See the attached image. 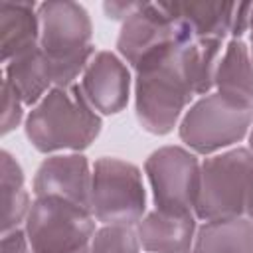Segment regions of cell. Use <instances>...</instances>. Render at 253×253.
<instances>
[{
	"mask_svg": "<svg viewBox=\"0 0 253 253\" xmlns=\"http://www.w3.org/2000/svg\"><path fill=\"white\" fill-rule=\"evenodd\" d=\"M103 119L91 107L79 83L53 87L28 111L24 132L28 142L42 154L83 152L101 134Z\"/></svg>",
	"mask_w": 253,
	"mask_h": 253,
	"instance_id": "cell-1",
	"label": "cell"
},
{
	"mask_svg": "<svg viewBox=\"0 0 253 253\" xmlns=\"http://www.w3.org/2000/svg\"><path fill=\"white\" fill-rule=\"evenodd\" d=\"M180 47L160 49L132 67L136 121L156 136L170 134L194 103V93L180 67Z\"/></svg>",
	"mask_w": 253,
	"mask_h": 253,
	"instance_id": "cell-2",
	"label": "cell"
},
{
	"mask_svg": "<svg viewBox=\"0 0 253 253\" xmlns=\"http://www.w3.org/2000/svg\"><path fill=\"white\" fill-rule=\"evenodd\" d=\"M38 16L40 47L49 61L53 85H75L97 53L89 12L79 2L49 0L38 4Z\"/></svg>",
	"mask_w": 253,
	"mask_h": 253,
	"instance_id": "cell-3",
	"label": "cell"
},
{
	"mask_svg": "<svg viewBox=\"0 0 253 253\" xmlns=\"http://www.w3.org/2000/svg\"><path fill=\"white\" fill-rule=\"evenodd\" d=\"M194 213L198 221L253 217V152L249 146H233L202 160Z\"/></svg>",
	"mask_w": 253,
	"mask_h": 253,
	"instance_id": "cell-4",
	"label": "cell"
},
{
	"mask_svg": "<svg viewBox=\"0 0 253 253\" xmlns=\"http://www.w3.org/2000/svg\"><path fill=\"white\" fill-rule=\"evenodd\" d=\"M253 126V111L243 109L215 91L198 97L178 125V136L198 156H211L239 146Z\"/></svg>",
	"mask_w": 253,
	"mask_h": 253,
	"instance_id": "cell-5",
	"label": "cell"
},
{
	"mask_svg": "<svg viewBox=\"0 0 253 253\" xmlns=\"http://www.w3.org/2000/svg\"><path fill=\"white\" fill-rule=\"evenodd\" d=\"M99 223L91 210L63 198H34L24 231L34 253H87Z\"/></svg>",
	"mask_w": 253,
	"mask_h": 253,
	"instance_id": "cell-6",
	"label": "cell"
},
{
	"mask_svg": "<svg viewBox=\"0 0 253 253\" xmlns=\"http://www.w3.org/2000/svg\"><path fill=\"white\" fill-rule=\"evenodd\" d=\"M91 213L99 225H136L146 213V186L136 164L101 156L93 162Z\"/></svg>",
	"mask_w": 253,
	"mask_h": 253,
	"instance_id": "cell-7",
	"label": "cell"
},
{
	"mask_svg": "<svg viewBox=\"0 0 253 253\" xmlns=\"http://www.w3.org/2000/svg\"><path fill=\"white\" fill-rule=\"evenodd\" d=\"M144 176L152 192L154 210L194 213L202 178L198 154L180 144L160 146L144 160Z\"/></svg>",
	"mask_w": 253,
	"mask_h": 253,
	"instance_id": "cell-8",
	"label": "cell"
},
{
	"mask_svg": "<svg viewBox=\"0 0 253 253\" xmlns=\"http://www.w3.org/2000/svg\"><path fill=\"white\" fill-rule=\"evenodd\" d=\"M196 40L192 30L172 16L162 2H138V8L121 24L117 53L128 67H136L144 57L174 45Z\"/></svg>",
	"mask_w": 253,
	"mask_h": 253,
	"instance_id": "cell-9",
	"label": "cell"
},
{
	"mask_svg": "<svg viewBox=\"0 0 253 253\" xmlns=\"http://www.w3.org/2000/svg\"><path fill=\"white\" fill-rule=\"evenodd\" d=\"M134 77L126 61L109 49H97L79 79V87L99 115L121 113L130 99Z\"/></svg>",
	"mask_w": 253,
	"mask_h": 253,
	"instance_id": "cell-10",
	"label": "cell"
},
{
	"mask_svg": "<svg viewBox=\"0 0 253 253\" xmlns=\"http://www.w3.org/2000/svg\"><path fill=\"white\" fill-rule=\"evenodd\" d=\"M93 164L83 152L51 154L42 160L32 180L34 198L53 196L91 210Z\"/></svg>",
	"mask_w": 253,
	"mask_h": 253,
	"instance_id": "cell-11",
	"label": "cell"
},
{
	"mask_svg": "<svg viewBox=\"0 0 253 253\" xmlns=\"http://www.w3.org/2000/svg\"><path fill=\"white\" fill-rule=\"evenodd\" d=\"M198 225L196 213L150 210L134 227L144 253H192Z\"/></svg>",
	"mask_w": 253,
	"mask_h": 253,
	"instance_id": "cell-12",
	"label": "cell"
},
{
	"mask_svg": "<svg viewBox=\"0 0 253 253\" xmlns=\"http://www.w3.org/2000/svg\"><path fill=\"white\" fill-rule=\"evenodd\" d=\"M213 91L223 99L253 111V59L245 40H227L219 59Z\"/></svg>",
	"mask_w": 253,
	"mask_h": 253,
	"instance_id": "cell-13",
	"label": "cell"
},
{
	"mask_svg": "<svg viewBox=\"0 0 253 253\" xmlns=\"http://www.w3.org/2000/svg\"><path fill=\"white\" fill-rule=\"evenodd\" d=\"M40 45V16L36 2H0L2 63Z\"/></svg>",
	"mask_w": 253,
	"mask_h": 253,
	"instance_id": "cell-14",
	"label": "cell"
},
{
	"mask_svg": "<svg viewBox=\"0 0 253 253\" xmlns=\"http://www.w3.org/2000/svg\"><path fill=\"white\" fill-rule=\"evenodd\" d=\"M4 81L22 97L26 107H36L55 85L51 79V69L42 47L24 51L4 63Z\"/></svg>",
	"mask_w": 253,
	"mask_h": 253,
	"instance_id": "cell-15",
	"label": "cell"
},
{
	"mask_svg": "<svg viewBox=\"0 0 253 253\" xmlns=\"http://www.w3.org/2000/svg\"><path fill=\"white\" fill-rule=\"evenodd\" d=\"M164 8L182 20L196 40H221L231 34L237 2H162Z\"/></svg>",
	"mask_w": 253,
	"mask_h": 253,
	"instance_id": "cell-16",
	"label": "cell"
},
{
	"mask_svg": "<svg viewBox=\"0 0 253 253\" xmlns=\"http://www.w3.org/2000/svg\"><path fill=\"white\" fill-rule=\"evenodd\" d=\"M192 253H253V217L202 221Z\"/></svg>",
	"mask_w": 253,
	"mask_h": 253,
	"instance_id": "cell-17",
	"label": "cell"
},
{
	"mask_svg": "<svg viewBox=\"0 0 253 253\" xmlns=\"http://www.w3.org/2000/svg\"><path fill=\"white\" fill-rule=\"evenodd\" d=\"M223 49L225 42L221 40H192L180 47V67L194 97H204L213 91Z\"/></svg>",
	"mask_w": 253,
	"mask_h": 253,
	"instance_id": "cell-18",
	"label": "cell"
},
{
	"mask_svg": "<svg viewBox=\"0 0 253 253\" xmlns=\"http://www.w3.org/2000/svg\"><path fill=\"white\" fill-rule=\"evenodd\" d=\"M0 184H2V233L24 227L32 208V194L26 188V176L6 148L0 152Z\"/></svg>",
	"mask_w": 253,
	"mask_h": 253,
	"instance_id": "cell-19",
	"label": "cell"
},
{
	"mask_svg": "<svg viewBox=\"0 0 253 253\" xmlns=\"http://www.w3.org/2000/svg\"><path fill=\"white\" fill-rule=\"evenodd\" d=\"M134 225H99L87 253H140Z\"/></svg>",
	"mask_w": 253,
	"mask_h": 253,
	"instance_id": "cell-20",
	"label": "cell"
},
{
	"mask_svg": "<svg viewBox=\"0 0 253 253\" xmlns=\"http://www.w3.org/2000/svg\"><path fill=\"white\" fill-rule=\"evenodd\" d=\"M26 117L28 115L22 97L12 89L8 81L2 79V136L26 123Z\"/></svg>",
	"mask_w": 253,
	"mask_h": 253,
	"instance_id": "cell-21",
	"label": "cell"
},
{
	"mask_svg": "<svg viewBox=\"0 0 253 253\" xmlns=\"http://www.w3.org/2000/svg\"><path fill=\"white\" fill-rule=\"evenodd\" d=\"M251 12H253V2H237L235 4L229 40H243V36H247L249 24H251Z\"/></svg>",
	"mask_w": 253,
	"mask_h": 253,
	"instance_id": "cell-22",
	"label": "cell"
},
{
	"mask_svg": "<svg viewBox=\"0 0 253 253\" xmlns=\"http://www.w3.org/2000/svg\"><path fill=\"white\" fill-rule=\"evenodd\" d=\"M2 253H34L24 227L2 233Z\"/></svg>",
	"mask_w": 253,
	"mask_h": 253,
	"instance_id": "cell-23",
	"label": "cell"
},
{
	"mask_svg": "<svg viewBox=\"0 0 253 253\" xmlns=\"http://www.w3.org/2000/svg\"><path fill=\"white\" fill-rule=\"evenodd\" d=\"M138 8V2H125V0H111L103 4V12L113 22H125L134 10Z\"/></svg>",
	"mask_w": 253,
	"mask_h": 253,
	"instance_id": "cell-24",
	"label": "cell"
},
{
	"mask_svg": "<svg viewBox=\"0 0 253 253\" xmlns=\"http://www.w3.org/2000/svg\"><path fill=\"white\" fill-rule=\"evenodd\" d=\"M247 38H249V45L253 47V12H251V24H249V32H247Z\"/></svg>",
	"mask_w": 253,
	"mask_h": 253,
	"instance_id": "cell-25",
	"label": "cell"
},
{
	"mask_svg": "<svg viewBox=\"0 0 253 253\" xmlns=\"http://www.w3.org/2000/svg\"><path fill=\"white\" fill-rule=\"evenodd\" d=\"M247 140H249V150L253 152V126H251V130H249V136H247Z\"/></svg>",
	"mask_w": 253,
	"mask_h": 253,
	"instance_id": "cell-26",
	"label": "cell"
},
{
	"mask_svg": "<svg viewBox=\"0 0 253 253\" xmlns=\"http://www.w3.org/2000/svg\"><path fill=\"white\" fill-rule=\"evenodd\" d=\"M249 47H251V45H249ZM251 59H253V47H251Z\"/></svg>",
	"mask_w": 253,
	"mask_h": 253,
	"instance_id": "cell-27",
	"label": "cell"
}]
</instances>
